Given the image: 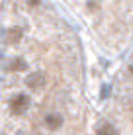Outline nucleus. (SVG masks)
I'll list each match as a JSON object with an SVG mask.
<instances>
[{
	"label": "nucleus",
	"mask_w": 133,
	"mask_h": 135,
	"mask_svg": "<svg viewBox=\"0 0 133 135\" xmlns=\"http://www.w3.org/2000/svg\"><path fill=\"white\" fill-rule=\"evenodd\" d=\"M26 84L29 86L31 90H39V88L45 84V74L39 73V71H37V73H31L29 76L26 78Z\"/></svg>",
	"instance_id": "2"
},
{
	"label": "nucleus",
	"mask_w": 133,
	"mask_h": 135,
	"mask_svg": "<svg viewBox=\"0 0 133 135\" xmlns=\"http://www.w3.org/2000/svg\"><path fill=\"white\" fill-rule=\"evenodd\" d=\"M96 135H116V129H114V125L104 123V125H100V127H98Z\"/></svg>",
	"instance_id": "5"
},
{
	"label": "nucleus",
	"mask_w": 133,
	"mask_h": 135,
	"mask_svg": "<svg viewBox=\"0 0 133 135\" xmlns=\"http://www.w3.org/2000/svg\"><path fill=\"white\" fill-rule=\"evenodd\" d=\"M8 43H18V41L22 39V30L20 27H12V30H8Z\"/></svg>",
	"instance_id": "4"
},
{
	"label": "nucleus",
	"mask_w": 133,
	"mask_h": 135,
	"mask_svg": "<svg viewBox=\"0 0 133 135\" xmlns=\"http://www.w3.org/2000/svg\"><path fill=\"white\" fill-rule=\"evenodd\" d=\"M27 106H29V98H27L26 94H18L16 98H12V102H10V108H12L14 114H24L27 110Z\"/></svg>",
	"instance_id": "1"
},
{
	"label": "nucleus",
	"mask_w": 133,
	"mask_h": 135,
	"mask_svg": "<svg viewBox=\"0 0 133 135\" xmlns=\"http://www.w3.org/2000/svg\"><path fill=\"white\" fill-rule=\"evenodd\" d=\"M61 123H63V118L59 114H49V115H45V125H47L49 129H59L61 127Z\"/></svg>",
	"instance_id": "3"
},
{
	"label": "nucleus",
	"mask_w": 133,
	"mask_h": 135,
	"mask_svg": "<svg viewBox=\"0 0 133 135\" xmlns=\"http://www.w3.org/2000/svg\"><path fill=\"white\" fill-rule=\"evenodd\" d=\"M12 69H16V71H24V69H26V63L22 61V59H18L16 63H12Z\"/></svg>",
	"instance_id": "6"
}]
</instances>
